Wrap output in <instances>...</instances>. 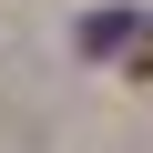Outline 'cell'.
<instances>
[{
	"label": "cell",
	"mask_w": 153,
	"mask_h": 153,
	"mask_svg": "<svg viewBox=\"0 0 153 153\" xmlns=\"http://www.w3.org/2000/svg\"><path fill=\"white\" fill-rule=\"evenodd\" d=\"M143 71H153V41H143Z\"/></svg>",
	"instance_id": "1"
}]
</instances>
